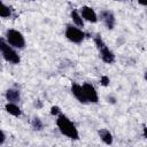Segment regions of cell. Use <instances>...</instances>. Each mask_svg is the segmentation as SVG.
Returning a JSON list of instances; mask_svg holds the SVG:
<instances>
[{"instance_id":"cell-5","label":"cell","mask_w":147,"mask_h":147,"mask_svg":"<svg viewBox=\"0 0 147 147\" xmlns=\"http://www.w3.org/2000/svg\"><path fill=\"white\" fill-rule=\"evenodd\" d=\"M65 37L71 42L80 44L84 40V38H85V33L79 28H76L74 25L68 24L67 25V29H65Z\"/></svg>"},{"instance_id":"cell-12","label":"cell","mask_w":147,"mask_h":147,"mask_svg":"<svg viewBox=\"0 0 147 147\" xmlns=\"http://www.w3.org/2000/svg\"><path fill=\"white\" fill-rule=\"evenodd\" d=\"M5 109L7 110V113H9L10 115L15 116V117H18L21 116L22 111L20 109V107L16 105V103H11V102H7L6 106H5Z\"/></svg>"},{"instance_id":"cell-8","label":"cell","mask_w":147,"mask_h":147,"mask_svg":"<svg viewBox=\"0 0 147 147\" xmlns=\"http://www.w3.org/2000/svg\"><path fill=\"white\" fill-rule=\"evenodd\" d=\"M80 15L84 20H86L91 23H96L98 22V16H96L94 9L88 7V6H83L80 8Z\"/></svg>"},{"instance_id":"cell-11","label":"cell","mask_w":147,"mask_h":147,"mask_svg":"<svg viewBox=\"0 0 147 147\" xmlns=\"http://www.w3.org/2000/svg\"><path fill=\"white\" fill-rule=\"evenodd\" d=\"M99 137H100V139H101L106 145H111V144H113V134L110 133L109 130H107V129H101V130H99Z\"/></svg>"},{"instance_id":"cell-15","label":"cell","mask_w":147,"mask_h":147,"mask_svg":"<svg viewBox=\"0 0 147 147\" xmlns=\"http://www.w3.org/2000/svg\"><path fill=\"white\" fill-rule=\"evenodd\" d=\"M31 126H32L33 130L40 131V130H42L44 124H42V122H41V119H40L39 117H34V118L31 121Z\"/></svg>"},{"instance_id":"cell-1","label":"cell","mask_w":147,"mask_h":147,"mask_svg":"<svg viewBox=\"0 0 147 147\" xmlns=\"http://www.w3.org/2000/svg\"><path fill=\"white\" fill-rule=\"evenodd\" d=\"M56 125L60 130V132L64 136H67L68 138L72 139V140H77L79 138V133L78 130L76 129V126L74 125V123L65 116V115H59L57 119H56Z\"/></svg>"},{"instance_id":"cell-18","label":"cell","mask_w":147,"mask_h":147,"mask_svg":"<svg viewBox=\"0 0 147 147\" xmlns=\"http://www.w3.org/2000/svg\"><path fill=\"white\" fill-rule=\"evenodd\" d=\"M5 140H6V134H5L3 131H1V140H0V144L3 145L5 144Z\"/></svg>"},{"instance_id":"cell-20","label":"cell","mask_w":147,"mask_h":147,"mask_svg":"<svg viewBox=\"0 0 147 147\" xmlns=\"http://www.w3.org/2000/svg\"><path fill=\"white\" fill-rule=\"evenodd\" d=\"M108 101L111 102V103H115V102H116V99H115L114 96H108Z\"/></svg>"},{"instance_id":"cell-2","label":"cell","mask_w":147,"mask_h":147,"mask_svg":"<svg viewBox=\"0 0 147 147\" xmlns=\"http://www.w3.org/2000/svg\"><path fill=\"white\" fill-rule=\"evenodd\" d=\"M94 42H95L96 48L99 49L101 60H102L105 63H108V64L114 63V62H115V55H114V53L109 49V47L105 44V41L102 40V38H101L100 34H96V36L94 37Z\"/></svg>"},{"instance_id":"cell-16","label":"cell","mask_w":147,"mask_h":147,"mask_svg":"<svg viewBox=\"0 0 147 147\" xmlns=\"http://www.w3.org/2000/svg\"><path fill=\"white\" fill-rule=\"evenodd\" d=\"M109 83H110V80H109V77H108V76H102V77H101L100 84H101L102 86H108Z\"/></svg>"},{"instance_id":"cell-17","label":"cell","mask_w":147,"mask_h":147,"mask_svg":"<svg viewBox=\"0 0 147 147\" xmlns=\"http://www.w3.org/2000/svg\"><path fill=\"white\" fill-rule=\"evenodd\" d=\"M60 113H61V110H60V108L57 106H53L51 108V114L52 115H61Z\"/></svg>"},{"instance_id":"cell-9","label":"cell","mask_w":147,"mask_h":147,"mask_svg":"<svg viewBox=\"0 0 147 147\" xmlns=\"http://www.w3.org/2000/svg\"><path fill=\"white\" fill-rule=\"evenodd\" d=\"M71 92L74 94V96L82 103H87V99L85 96V93H84V90H83V86L82 85H78L76 83H72L71 85Z\"/></svg>"},{"instance_id":"cell-13","label":"cell","mask_w":147,"mask_h":147,"mask_svg":"<svg viewBox=\"0 0 147 147\" xmlns=\"http://www.w3.org/2000/svg\"><path fill=\"white\" fill-rule=\"evenodd\" d=\"M71 20H72V22H74L78 28L84 26L83 17H82V15H80L76 9H72V10H71Z\"/></svg>"},{"instance_id":"cell-14","label":"cell","mask_w":147,"mask_h":147,"mask_svg":"<svg viewBox=\"0 0 147 147\" xmlns=\"http://www.w3.org/2000/svg\"><path fill=\"white\" fill-rule=\"evenodd\" d=\"M0 16L2 18H7L11 16V8L3 2L0 3Z\"/></svg>"},{"instance_id":"cell-22","label":"cell","mask_w":147,"mask_h":147,"mask_svg":"<svg viewBox=\"0 0 147 147\" xmlns=\"http://www.w3.org/2000/svg\"><path fill=\"white\" fill-rule=\"evenodd\" d=\"M139 3L142 5V6H146V7H147V1H139Z\"/></svg>"},{"instance_id":"cell-21","label":"cell","mask_w":147,"mask_h":147,"mask_svg":"<svg viewBox=\"0 0 147 147\" xmlns=\"http://www.w3.org/2000/svg\"><path fill=\"white\" fill-rule=\"evenodd\" d=\"M142 133H144V137L147 139V127H144V131H142Z\"/></svg>"},{"instance_id":"cell-7","label":"cell","mask_w":147,"mask_h":147,"mask_svg":"<svg viewBox=\"0 0 147 147\" xmlns=\"http://www.w3.org/2000/svg\"><path fill=\"white\" fill-rule=\"evenodd\" d=\"M100 17H101L102 22L105 23V25L107 26V29H109V30L114 29L115 23H116V18H115V15L111 10H108V9L101 10L100 11Z\"/></svg>"},{"instance_id":"cell-23","label":"cell","mask_w":147,"mask_h":147,"mask_svg":"<svg viewBox=\"0 0 147 147\" xmlns=\"http://www.w3.org/2000/svg\"><path fill=\"white\" fill-rule=\"evenodd\" d=\"M145 79H146V80H147V71H146V72H145Z\"/></svg>"},{"instance_id":"cell-19","label":"cell","mask_w":147,"mask_h":147,"mask_svg":"<svg viewBox=\"0 0 147 147\" xmlns=\"http://www.w3.org/2000/svg\"><path fill=\"white\" fill-rule=\"evenodd\" d=\"M34 107H37V108H41V107H42L41 101H40V100H36V101H34Z\"/></svg>"},{"instance_id":"cell-10","label":"cell","mask_w":147,"mask_h":147,"mask_svg":"<svg viewBox=\"0 0 147 147\" xmlns=\"http://www.w3.org/2000/svg\"><path fill=\"white\" fill-rule=\"evenodd\" d=\"M6 99L8 102H11V103H16L21 100V95H20V91L16 90V88H8L6 91Z\"/></svg>"},{"instance_id":"cell-6","label":"cell","mask_w":147,"mask_h":147,"mask_svg":"<svg viewBox=\"0 0 147 147\" xmlns=\"http://www.w3.org/2000/svg\"><path fill=\"white\" fill-rule=\"evenodd\" d=\"M82 86H83V90H84L87 101L92 102V103H96L99 101V96H98V92H96L95 87L90 83H84Z\"/></svg>"},{"instance_id":"cell-3","label":"cell","mask_w":147,"mask_h":147,"mask_svg":"<svg viewBox=\"0 0 147 147\" xmlns=\"http://www.w3.org/2000/svg\"><path fill=\"white\" fill-rule=\"evenodd\" d=\"M0 49H1V54H2V57L9 62V63H13V64H18L21 62V57L20 55L16 53V51L3 39L1 38L0 40Z\"/></svg>"},{"instance_id":"cell-4","label":"cell","mask_w":147,"mask_h":147,"mask_svg":"<svg viewBox=\"0 0 147 147\" xmlns=\"http://www.w3.org/2000/svg\"><path fill=\"white\" fill-rule=\"evenodd\" d=\"M6 39H7V42L11 46V47H15V48H23L25 46V39L23 37V34L17 31V30H14V29H9L7 32H6Z\"/></svg>"}]
</instances>
